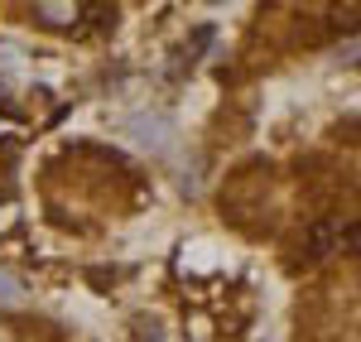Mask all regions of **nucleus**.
<instances>
[{
    "instance_id": "2",
    "label": "nucleus",
    "mask_w": 361,
    "mask_h": 342,
    "mask_svg": "<svg viewBox=\"0 0 361 342\" xmlns=\"http://www.w3.org/2000/svg\"><path fill=\"white\" fill-rule=\"evenodd\" d=\"M15 299H20V285L10 275H0V304H15Z\"/></svg>"
},
{
    "instance_id": "1",
    "label": "nucleus",
    "mask_w": 361,
    "mask_h": 342,
    "mask_svg": "<svg viewBox=\"0 0 361 342\" xmlns=\"http://www.w3.org/2000/svg\"><path fill=\"white\" fill-rule=\"evenodd\" d=\"M34 20L49 29H78V20H87V5H34Z\"/></svg>"
}]
</instances>
